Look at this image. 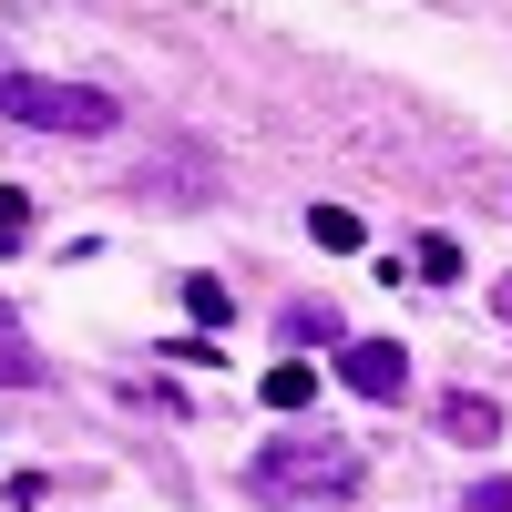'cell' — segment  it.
<instances>
[{
  "label": "cell",
  "instance_id": "1",
  "mask_svg": "<svg viewBox=\"0 0 512 512\" xmlns=\"http://www.w3.org/2000/svg\"><path fill=\"white\" fill-rule=\"evenodd\" d=\"M0 113L31 123V134H113V93L52 82V72H0Z\"/></svg>",
  "mask_w": 512,
  "mask_h": 512
},
{
  "label": "cell",
  "instance_id": "2",
  "mask_svg": "<svg viewBox=\"0 0 512 512\" xmlns=\"http://www.w3.org/2000/svg\"><path fill=\"white\" fill-rule=\"evenodd\" d=\"M256 492H277V502H338V492H359V451L349 441H267V451H256Z\"/></svg>",
  "mask_w": 512,
  "mask_h": 512
},
{
  "label": "cell",
  "instance_id": "3",
  "mask_svg": "<svg viewBox=\"0 0 512 512\" xmlns=\"http://www.w3.org/2000/svg\"><path fill=\"white\" fill-rule=\"evenodd\" d=\"M338 379H349L359 400H400L410 359H400V338H349V349H338Z\"/></svg>",
  "mask_w": 512,
  "mask_h": 512
},
{
  "label": "cell",
  "instance_id": "4",
  "mask_svg": "<svg viewBox=\"0 0 512 512\" xmlns=\"http://www.w3.org/2000/svg\"><path fill=\"white\" fill-rule=\"evenodd\" d=\"M31 379H41V349H31V328L0 308V390H31Z\"/></svg>",
  "mask_w": 512,
  "mask_h": 512
},
{
  "label": "cell",
  "instance_id": "5",
  "mask_svg": "<svg viewBox=\"0 0 512 512\" xmlns=\"http://www.w3.org/2000/svg\"><path fill=\"white\" fill-rule=\"evenodd\" d=\"M441 420H451V441H492V431H502V410H492L482 390H451V400H441Z\"/></svg>",
  "mask_w": 512,
  "mask_h": 512
},
{
  "label": "cell",
  "instance_id": "6",
  "mask_svg": "<svg viewBox=\"0 0 512 512\" xmlns=\"http://www.w3.org/2000/svg\"><path fill=\"white\" fill-rule=\"evenodd\" d=\"M308 400H318V369L308 359H277L267 369V410H308Z\"/></svg>",
  "mask_w": 512,
  "mask_h": 512
},
{
  "label": "cell",
  "instance_id": "7",
  "mask_svg": "<svg viewBox=\"0 0 512 512\" xmlns=\"http://www.w3.org/2000/svg\"><path fill=\"white\" fill-rule=\"evenodd\" d=\"M185 308H195V328H226L236 297H226V277H185Z\"/></svg>",
  "mask_w": 512,
  "mask_h": 512
},
{
  "label": "cell",
  "instance_id": "8",
  "mask_svg": "<svg viewBox=\"0 0 512 512\" xmlns=\"http://www.w3.org/2000/svg\"><path fill=\"white\" fill-rule=\"evenodd\" d=\"M308 236L318 246H359V216H349V205H308Z\"/></svg>",
  "mask_w": 512,
  "mask_h": 512
},
{
  "label": "cell",
  "instance_id": "9",
  "mask_svg": "<svg viewBox=\"0 0 512 512\" xmlns=\"http://www.w3.org/2000/svg\"><path fill=\"white\" fill-rule=\"evenodd\" d=\"M21 236H31V195L0 185V246H21Z\"/></svg>",
  "mask_w": 512,
  "mask_h": 512
},
{
  "label": "cell",
  "instance_id": "10",
  "mask_svg": "<svg viewBox=\"0 0 512 512\" xmlns=\"http://www.w3.org/2000/svg\"><path fill=\"white\" fill-rule=\"evenodd\" d=\"M420 277H461V246L451 236H420Z\"/></svg>",
  "mask_w": 512,
  "mask_h": 512
},
{
  "label": "cell",
  "instance_id": "11",
  "mask_svg": "<svg viewBox=\"0 0 512 512\" xmlns=\"http://www.w3.org/2000/svg\"><path fill=\"white\" fill-rule=\"evenodd\" d=\"M472 512H512V482H482V492H472Z\"/></svg>",
  "mask_w": 512,
  "mask_h": 512
},
{
  "label": "cell",
  "instance_id": "12",
  "mask_svg": "<svg viewBox=\"0 0 512 512\" xmlns=\"http://www.w3.org/2000/svg\"><path fill=\"white\" fill-rule=\"evenodd\" d=\"M492 308H502V318H512V277H502V287H492Z\"/></svg>",
  "mask_w": 512,
  "mask_h": 512
}]
</instances>
